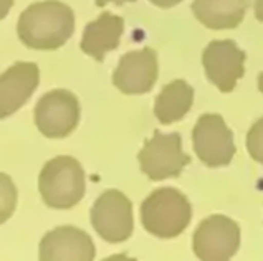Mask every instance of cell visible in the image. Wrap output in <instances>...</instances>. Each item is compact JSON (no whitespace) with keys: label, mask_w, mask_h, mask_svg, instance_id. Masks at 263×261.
<instances>
[{"label":"cell","mask_w":263,"mask_h":261,"mask_svg":"<svg viewBox=\"0 0 263 261\" xmlns=\"http://www.w3.org/2000/svg\"><path fill=\"white\" fill-rule=\"evenodd\" d=\"M74 33V12L60 0L33 2L20 13L18 40L27 48L53 51L62 48Z\"/></svg>","instance_id":"6da1fadb"},{"label":"cell","mask_w":263,"mask_h":261,"mask_svg":"<svg viewBox=\"0 0 263 261\" xmlns=\"http://www.w3.org/2000/svg\"><path fill=\"white\" fill-rule=\"evenodd\" d=\"M141 223L147 233L159 240H172L185 232L192 220V205L185 193L174 187L153 190L142 200Z\"/></svg>","instance_id":"7a4b0ae2"},{"label":"cell","mask_w":263,"mask_h":261,"mask_svg":"<svg viewBox=\"0 0 263 261\" xmlns=\"http://www.w3.org/2000/svg\"><path fill=\"white\" fill-rule=\"evenodd\" d=\"M39 192L43 204L53 210H68L78 205L86 192L85 169L71 155L50 159L40 170Z\"/></svg>","instance_id":"3957f363"},{"label":"cell","mask_w":263,"mask_h":261,"mask_svg":"<svg viewBox=\"0 0 263 261\" xmlns=\"http://www.w3.org/2000/svg\"><path fill=\"white\" fill-rule=\"evenodd\" d=\"M141 172L149 180L161 182L166 178H176L191 164V155L184 152L182 137L179 132L156 131L147 139L138 154Z\"/></svg>","instance_id":"277c9868"},{"label":"cell","mask_w":263,"mask_h":261,"mask_svg":"<svg viewBox=\"0 0 263 261\" xmlns=\"http://www.w3.org/2000/svg\"><path fill=\"white\" fill-rule=\"evenodd\" d=\"M33 119L36 129L48 139H65L78 128L81 106L68 89H51L36 101Z\"/></svg>","instance_id":"5b68a950"},{"label":"cell","mask_w":263,"mask_h":261,"mask_svg":"<svg viewBox=\"0 0 263 261\" xmlns=\"http://www.w3.org/2000/svg\"><path fill=\"white\" fill-rule=\"evenodd\" d=\"M89 222L101 240L108 243H123L134 232L133 202L116 189L104 190L89 212Z\"/></svg>","instance_id":"8992f818"},{"label":"cell","mask_w":263,"mask_h":261,"mask_svg":"<svg viewBox=\"0 0 263 261\" xmlns=\"http://www.w3.org/2000/svg\"><path fill=\"white\" fill-rule=\"evenodd\" d=\"M240 227L235 220L215 213L202 220L192 235V251L202 261H229L240 248Z\"/></svg>","instance_id":"52a82bcc"},{"label":"cell","mask_w":263,"mask_h":261,"mask_svg":"<svg viewBox=\"0 0 263 261\" xmlns=\"http://www.w3.org/2000/svg\"><path fill=\"white\" fill-rule=\"evenodd\" d=\"M192 146L199 160L207 167L229 166L237 152L234 132L217 113L202 114L192 129Z\"/></svg>","instance_id":"ba28073f"},{"label":"cell","mask_w":263,"mask_h":261,"mask_svg":"<svg viewBox=\"0 0 263 261\" xmlns=\"http://www.w3.org/2000/svg\"><path fill=\"white\" fill-rule=\"evenodd\" d=\"M245 51L234 40H212L202 51V66L220 93H232L245 73Z\"/></svg>","instance_id":"9c48e42d"},{"label":"cell","mask_w":263,"mask_h":261,"mask_svg":"<svg viewBox=\"0 0 263 261\" xmlns=\"http://www.w3.org/2000/svg\"><path fill=\"white\" fill-rule=\"evenodd\" d=\"M159 78V59L151 47L133 50L119 58L112 71V85L127 96L146 94Z\"/></svg>","instance_id":"30bf717a"},{"label":"cell","mask_w":263,"mask_h":261,"mask_svg":"<svg viewBox=\"0 0 263 261\" xmlns=\"http://www.w3.org/2000/svg\"><path fill=\"white\" fill-rule=\"evenodd\" d=\"M95 258L93 238L73 225L50 230L39 245V259L42 261H93Z\"/></svg>","instance_id":"8fae6325"},{"label":"cell","mask_w":263,"mask_h":261,"mask_svg":"<svg viewBox=\"0 0 263 261\" xmlns=\"http://www.w3.org/2000/svg\"><path fill=\"white\" fill-rule=\"evenodd\" d=\"M40 85V68L33 62H15L0 74V121L28 103Z\"/></svg>","instance_id":"7c38bea8"},{"label":"cell","mask_w":263,"mask_h":261,"mask_svg":"<svg viewBox=\"0 0 263 261\" xmlns=\"http://www.w3.org/2000/svg\"><path fill=\"white\" fill-rule=\"evenodd\" d=\"M124 33V18L112 12H103L98 18L86 24L80 48L85 55L103 62L109 51L119 47Z\"/></svg>","instance_id":"4fadbf2b"},{"label":"cell","mask_w":263,"mask_h":261,"mask_svg":"<svg viewBox=\"0 0 263 261\" xmlns=\"http://www.w3.org/2000/svg\"><path fill=\"white\" fill-rule=\"evenodd\" d=\"M250 0H194V17L209 30H234L243 22Z\"/></svg>","instance_id":"5bb4252c"},{"label":"cell","mask_w":263,"mask_h":261,"mask_svg":"<svg viewBox=\"0 0 263 261\" xmlns=\"http://www.w3.org/2000/svg\"><path fill=\"white\" fill-rule=\"evenodd\" d=\"M194 104V88L184 79H174L161 89L154 101V116L164 126L179 123Z\"/></svg>","instance_id":"9a60e30c"},{"label":"cell","mask_w":263,"mask_h":261,"mask_svg":"<svg viewBox=\"0 0 263 261\" xmlns=\"http://www.w3.org/2000/svg\"><path fill=\"white\" fill-rule=\"evenodd\" d=\"M18 200V192L12 178L0 172V225H4L7 220L15 213Z\"/></svg>","instance_id":"2e32d148"},{"label":"cell","mask_w":263,"mask_h":261,"mask_svg":"<svg viewBox=\"0 0 263 261\" xmlns=\"http://www.w3.org/2000/svg\"><path fill=\"white\" fill-rule=\"evenodd\" d=\"M247 152L260 166H263V116L252 124V128L247 132Z\"/></svg>","instance_id":"e0dca14e"},{"label":"cell","mask_w":263,"mask_h":261,"mask_svg":"<svg viewBox=\"0 0 263 261\" xmlns=\"http://www.w3.org/2000/svg\"><path fill=\"white\" fill-rule=\"evenodd\" d=\"M154 7H159V9H172V7L179 5L184 0H149Z\"/></svg>","instance_id":"ac0fdd59"},{"label":"cell","mask_w":263,"mask_h":261,"mask_svg":"<svg viewBox=\"0 0 263 261\" xmlns=\"http://www.w3.org/2000/svg\"><path fill=\"white\" fill-rule=\"evenodd\" d=\"M15 0H0V22H2L12 10Z\"/></svg>","instance_id":"d6986e66"},{"label":"cell","mask_w":263,"mask_h":261,"mask_svg":"<svg viewBox=\"0 0 263 261\" xmlns=\"http://www.w3.org/2000/svg\"><path fill=\"white\" fill-rule=\"evenodd\" d=\"M138 2V0H95V4L98 7H106L108 4H112V5H124V4H134Z\"/></svg>","instance_id":"ffe728a7"},{"label":"cell","mask_w":263,"mask_h":261,"mask_svg":"<svg viewBox=\"0 0 263 261\" xmlns=\"http://www.w3.org/2000/svg\"><path fill=\"white\" fill-rule=\"evenodd\" d=\"M253 12H255V18L263 24V0H255V2H253Z\"/></svg>","instance_id":"44dd1931"},{"label":"cell","mask_w":263,"mask_h":261,"mask_svg":"<svg viewBox=\"0 0 263 261\" xmlns=\"http://www.w3.org/2000/svg\"><path fill=\"white\" fill-rule=\"evenodd\" d=\"M257 85H258V91L263 94V71L258 74V79H257Z\"/></svg>","instance_id":"7402d4cb"}]
</instances>
